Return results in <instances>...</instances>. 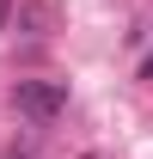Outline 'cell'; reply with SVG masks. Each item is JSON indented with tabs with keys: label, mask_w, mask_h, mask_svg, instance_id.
Wrapping results in <instances>:
<instances>
[{
	"label": "cell",
	"mask_w": 153,
	"mask_h": 159,
	"mask_svg": "<svg viewBox=\"0 0 153 159\" xmlns=\"http://www.w3.org/2000/svg\"><path fill=\"white\" fill-rule=\"evenodd\" d=\"M12 104H19L37 129H49V122L67 110V86H61V80H19V86H12Z\"/></svg>",
	"instance_id": "cell-1"
},
{
	"label": "cell",
	"mask_w": 153,
	"mask_h": 159,
	"mask_svg": "<svg viewBox=\"0 0 153 159\" xmlns=\"http://www.w3.org/2000/svg\"><path fill=\"white\" fill-rule=\"evenodd\" d=\"M141 80H153V55H147V61H141Z\"/></svg>",
	"instance_id": "cell-2"
}]
</instances>
